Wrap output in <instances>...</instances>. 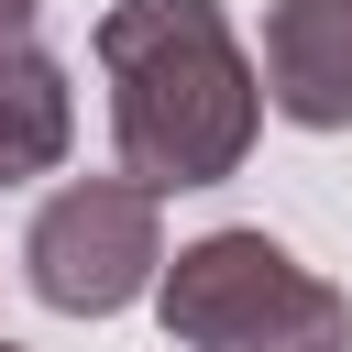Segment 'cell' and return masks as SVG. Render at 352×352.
Here are the masks:
<instances>
[{
  "mask_svg": "<svg viewBox=\"0 0 352 352\" xmlns=\"http://www.w3.org/2000/svg\"><path fill=\"white\" fill-rule=\"evenodd\" d=\"M110 77V143L132 187H220L264 132V77L220 0H110L88 33Z\"/></svg>",
  "mask_w": 352,
  "mask_h": 352,
  "instance_id": "6da1fadb",
  "label": "cell"
},
{
  "mask_svg": "<svg viewBox=\"0 0 352 352\" xmlns=\"http://www.w3.org/2000/svg\"><path fill=\"white\" fill-rule=\"evenodd\" d=\"M154 308L176 352H352V297L275 231L176 242V264H154Z\"/></svg>",
  "mask_w": 352,
  "mask_h": 352,
  "instance_id": "7a4b0ae2",
  "label": "cell"
},
{
  "mask_svg": "<svg viewBox=\"0 0 352 352\" xmlns=\"http://www.w3.org/2000/svg\"><path fill=\"white\" fill-rule=\"evenodd\" d=\"M154 264H165V220H154V187H132V176H77V187H55V198L33 209V231H22V275H33V297L66 308V319L132 308V297L154 286Z\"/></svg>",
  "mask_w": 352,
  "mask_h": 352,
  "instance_id": "3957f363",
  "label": "cell"
},
{
  "mask_svg": "<svg viewBox=\"0 0 352 352\" xmlns=\"http://www.w3.org/2000/svg\"><path fill=\"white\" fill-rule=\"evenodd\" d=\"M264 110L297 132H352V0H275L264 11Z\"/></svg>",
  "mask_w": 352,
  "mask_h": 352,
  "instance_id": "277c9868",
  "label": "cell"
},
{
  "mask_svg": "<svg viewBox=\"0 0 352 352\" xmlns=\"http://www.w3.org/2000/svg\"><path fill=\"white\" fill-rule=\"evenodd\" d=\"M77 143V88L44 44H0V187L55 176Z\"/></svg>",
  "mask_w": 352,
  "mask_h": 352,
  "instance_id": "5b68a950",
  "label": "cell"
},
{
  "mask_svg": "<svg viewBox=\"0 0 352 352\" xmlns=\"http://www.w3.org/2000/svg\"><path fill=\"white\" fill-rule=\"evenodd\" d=\"M33 22H44V0H0V44H33Z\"/></svg>",
  "mask_w": 352,
  "mask_h": 352,
  "instance_id": "8992f818",
  "label": "cell"
},
{
  "mask_svg": "<svg viewBox=\"0 0 352 352\" xmlns=\"http://www.w3.org/2000/svg\"><path fill=\"white\" fill-rule=\"evenodd\" d=\"M0 352H22V341H0Z\"/></svg>",
  "mask_w": 352,
  "mask_h": 352,
  "instance_id": "52a82bcc",
  "label": "cell"
}]
</instances>
